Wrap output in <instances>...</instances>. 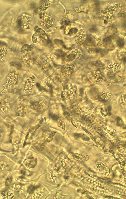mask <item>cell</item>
I'll return each instance as SVG.
<instances>
[{
    "instance_id": "cell-6",
    "label": "cell",
    "mask_w": 126,
    "mask_h": 199,
    "mask_svg": "<svg viewBox=\"0 0 126 199\" xmlns=\"http://www.w3.org/2000/svg\"><path fill=\"white\" fill-rule=\"evenodd\" d=\"M38 33L43 38H47V36L45 32L42 29H39L38 30Z\"/></svg>"
},
{
    "instance_id": "cell-11",
    "label": "cell",
    "mask_w": 126,
    "mask_h": 199,
    "mask_svg": "<svg viewBox=\"0 0 126 199\" xmlns=\"http://www.w3.org/2000/svg\"><path fill=\"white\" fill-rule=\"evenodd\" d=\"M1 42L0 41V44H1Z\"/></svg>"
},
{
    "instance_id": "cell-1",
    "label": "cell",
    "mask_w": 126,
    "mask_h": 199,
    "mask_svg": "<svg viewBox=\"0 0 126 199\" xmlns=\"http://www.w3.org/2000/svg\"><path fill=\"white\" fill-rule=\"evenodd\" d=\"M74 66L72 65L67 64L62 70V73L66 76L69 75L73 72Z\"/></svg>"
},
{
    "instance_id": "cell-7",
    "label": "cell",
    "mask_w": 126,
    "mask_h": 199,
    "mask_svg": "<svg viewBox=\"0 0 126 199\" xmlns=\"http://www.w3.org/2000/svg\"><path fill=\"white\" fill-rule=\"evenodd\" d=\"M75 58V56L74 55L72 54H70L66 58V61H70L72 60Z\"/></svg>"
},
{
    "instance_id": "cell-4",
    "label": "cell",
    "mask_w": 126,
    "mask_h": 199,
    "mask_svg": "<svg viewBox=\"0 0 126 199\" xmlns=\"http://www.w3.org/2000/svg\"><path fill=\"white\" fill-rule=\"evenodd\" d=\"M34 49V47L32 45L25 44L24 45L21 49V51L23 53L32 51Z\"/></svg>"
},
{
    "instance_id": "cell-8",
    "label": "cell",
    "mask_w": 126,
    "mask_h": 199,
    "mask_svg": "<svg viewBox=\"0 0 126 199\" xmlns=\"http://www.w3.org/2000/svg\"><path fill=\"white\" fill-rule=\"evenodd\" d=\"M97 30V27L95 26H92L90 28V31L92 32H96Z\"/></svg>"
},
{
    "instance_id": "cell-10",
    "label": "cell",
    "mask_w": 126,
    "mask_h": 199,
    "mask_svg": "<svg viewBox=\"0 0 126 199\" xmlns=\"http://www.w3.org/2000/svg\"><path fill=\"white\" fill-rule=\"evenodd\" d=\"M108 110H109V111L110 110H111L110 106H109L108 107Z\"/></svg>"
},
{
    "instance_id": "cell-2",
    "label": "cell",
    "mask_w": 126,
    "mask_h": 199,
    "mask_svg": "<svg viewBox=\"0 0 126 199\" xmlns=\"http://www.w3.org/2000/svg\"><path fill=\"white\" fill-rule=\"evenodd\" d=\"M85 32L83 31L80 32L76 36V40L78 44H81L83 42L85 36Z\"/></svg>"
},
{
    "instance_id": "cell-3",
    "label": "cell",
    "mask_w": 126,
    "mask_h": 199,
    "mask_svg": "<svg viewBox=\"0 0 126 199\" xmlns=\"http://www.w3.org/2000/svg\"><path fill=\"white\" fill-rule=\"evenodd\" d=\"M45 104V102L43 100H42L33 104L31 106V108L33 109H37L42 108Z\"/></svg>"
},
{
    "instance_id": "cell-9",
    "label": "cell",
    "mask_w": 126,
    "mask_h": 199,
    "mask_svg": "<svg viewBox=\"0 0 126 199\" xmlns=\"http://www.w3.org/2000/svg\"><path fill=\"white\" fill-rule=\"evenodd\" d=\"M118 44L120 46H122L123 44V42L122 40L120 38H119L118 40Z\"/></svg>"
},
{
    "instance_id": "cell-5",
    "label": "cell",
    "mask_w": 126,
    "mask_h": 199,
    "mask_svg": "<svg viewBox=\"0 0 126 199\" xmlns=\"http://www.w3.org/2000/svg\"><path fill=\"white\" fill-rule=\"evenodd\" d=\"M37 163V161L34 159L28 160L26 162V165L28 167L30 168H33L36 165Z\"/></svg>"
}]
</instances>
